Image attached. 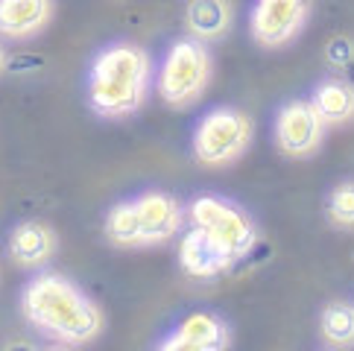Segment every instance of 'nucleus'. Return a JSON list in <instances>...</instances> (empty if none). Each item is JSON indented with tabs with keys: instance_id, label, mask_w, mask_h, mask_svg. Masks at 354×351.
Here are the masks:
<instances>
[{
	"instance_id": "nucleus-1",
	"label": "nucleus",
	"mask_w": 354,
	"mask_h": 351,
	"mask_svg": "<svg viewBox=\"0 0 354 351\" xmlns=\"http://www.w3.org/2000/svg\"><path fill=\"white\" fill-rule=\"evenodd\" d=\"M21 310L41 336L59 345H88L103 334V310L77 281L41 272L24 287Z\"/></svg>"
},
{
	"instance_id": "nucleus-2",
	"label": "nucleus",
	"mask_w": 354,
	"mask_h": 351,
	"mask_svg": "<svg viewBox=\"0 0 354 351\" xmlns=\"http://www.w3.org/2000/svg\"><path fill=\"white\" fill-rule=\"evenodd\" d=\"M149 88H153V59L132 41L103 47L88 73V99L106 120L138 115L149 97Z\"/></svg>"
},
{
	"instance_id": "nucleus-3",
	"label": "nucleus",
	"mask_w": 354,
	"mask_h": 351,
	"mask_svg": "<svg viewBox=\"0 0 354 351\" xmlns=\"http://www.w3.org/2000/svg\"><path fill=\"white\" fill-rule=\"evenodd\" d=\"M211 73H214V59L208 44L187 35V39H179L167 50L156 85L167 106L187 108L202 99L211 82Z\"/></svg>"
},
{
	"instance_id": "nucleus-4",
	"label": "nucleus",
	"mask_w": 354,
	"mask_h": 351,
	"mask_svg": "<svg viewBox=\"0 0 354 351\" xmlns=\"http://www.w3.org/2000/svg\"><path fill=\"white\" fill-rule=\"evenodd\" d=\"M191 225H196L199 231H205L214 243H217L225 258L232 263L243 260L252 249L258 246V225L240 205H234L232 199L223 196H196L191 208Z\"/></svg>"
},
{
	"instance_id": "nucleus-5",
	"label": "nucleus",
	"mask_w": 354,
	"mask_h": 351,
	"mask_svg": "<svg viewBox=\"0 0 354 351\" xmlns=\"http://www.w3.org/2000/svg\"><path fill=\"white\" fill-rule=\"evenodd\" d=\"M255 126L246 111L220 106L202 115L194 129V158L205 167H229L249 149Z\"/></svg>"
},
{
	"instance_id": "nucleus-6",
	"label": "nucleus",
	"mask_w": 354,
	"mask_h": 351,
	"mask_svg": "<svg viewBox=\"0 0 354 351\" xmlns=\"http://www.w3.org/2000/svg\"><path fill=\"white\" fill-rule=\"evenodd\" d=\"M275 144L290 158H308L322 146L328 120L313 99H290L275 117Z\"/></svg>"
},
{
	"instance_id": "nucleus-7",
	"label": "nucleus",
	"mask_w": 354,
	"mask_h": 351,
	"mask_svg": "<svg viewBox=\"0 0 354 351\" xmlns=\"http://www.w3.org/2000/svg\"><path fill=\"white\" fill-rule=\"evenodd\" d=\"M310 18V0H255L249 15L252 39L267 50L287 47L305 30Z\"/></svg>"
},
{
	"instance_id": "nucleus-8",
	"label": "nucleus",
	"mask_w": 354,
	"mask_h": 351,
	"mask_svg": "<svg viewBox=\"0 0 354 351\" xmlns=\"http://www.w3.org/2000/svg\"><path fill=\"white\" fill-rule=\"evenodd\" d=\"M232 345V331L217 313L196 310L176 325V331L164 340L161 351H225Z\"/></svg>"
},
{
	"instance_id": "nucleus-9",
	"label": "nucleus",
	"mask_w": 354,
	"mask_h": 351,
	"mask_svg": "<svg viewBox=\"0 0 354 351\" xmlns=\"http://www.w3.org/2000/svg\"><path fill=\"white\" fill-rule=\"evenodd\" d=\"M132 205H135L138 222H141L147 246L167 243L182 231L185 211H182L176 196L164 193V191H144V193H138L132 199Z\"/></svg>"
},
{
	"instance_id": "nucleus-10",
	"label": "nucleus",
	"mask_w": 354,
	"mask_h": 351,
	"mask_svg": "<svg viewBox=\"0 0 354 351\" xmlns=\"http://www.w3.org/2000/svg\"><path fill=\"white\" fill-rule=\"evenodd\" d=\"M6 249H9V258L15 260L18 267L39 269L56 255V231L41 220L18 222L15 229L9 231Z\"/></svg>"
},
{
	"instance_id": "nucleus-11",
	"label": "nucleus",
	"mask_w": 354,
	"mask_h": 351,
	"mask_svg": "<svg viewBox=\"0 0 354 351\" xmlns=\"http://www.w3.org/2000/svg\"><path fill=\"white\" fill-rule=\"evenodd\" d=\"M53 18V0H0V35L24 41L39 35Z\"/></svg>"
},
{
	"instance_id": "nucleus-12",
	"label": "nucleus",
	"mask_w": 354,
	"mask_h": 351,
	"mask_svg": "<svg viewBox=\"0 0 354 351\" xmlns=\"http://www.w3.org/2000/svg\"><path fill=\"white\" fill-rule=\"evenodd\" d=\"M179 263L191 278H217L225 269H232L234 263L225 258V252L211 240L205 231H199L191 225V231L182 237L179 243Z\"/></svg>"
},
{
	"instance_id": "nucleus-13",
	"label": "nucleus",
	"mask_w": 354,
	"mask_h": 351,
	"mask_svg": "<svg viewBox=\"0 0 354 351\" xmlns=\"http://www.w3.org/2000/svg\"><path fill=\"white\" fill-rule=\"evenodd\" d=\"M234 23V6L232 0H191L185 6V27L187 35L199 41H217Z\"/></svg>"
},
{
	"instance_id": "nucleus-14",
	"label": "nucleus",
	"mask_w": 354,
	"mask_h": 351,
	"mask_svg": "<svg viewBox=\"0 0 354 351\" xmlns=\"http://www.w3.org/2000/svg\"><path fill=\"white\" fill-rule=\"evenodd\" d=\"M310 99L322 111L328 126H346L354 120V82L331 77L313 88Z\"/></svg>"
},
{
	"instance_id": "nucleus-15",
	"label": "nucleus",
	"mask_w": 354,
	"mask_h": 351,
	"mask_svg": "<svg viewBox=\"0 0 354 351\" xmlns=\"http://www.w3.org/2000/svg\"><path fill=\"white\" fill-rule=\"evenodd\" d=\"M103 229H106L109 240L115 243V246H120V249H144V246H147L132 199H126V202H118L115 208L109 211Z\"/></svg>"
},
{
	"instance_id": "nucleus-16",
	"label": "nucleus",
	"mask_w": 354,
	"mask_h": 351,
	"mask_svg": "<svg viewBox=\"0 0 354 351\" xmlns=\"http://www.w3.org/2000/svg\"><path fill=\"white\" fill-rule=\"evenodd\" d=\"M319 334L325 345L351 348L354 345V305L351 302L325 305L319 313Z\"/></svg>"
},
{
	"instance_id": "nucleus-17",
	"label": "nucleus",
	"mask_w": 354,
	"mask_h": 351,
	"mask_svg": "<svg viewBox=\"0 0 354 351\" xmlns=\"http://www.w3.org/2000/svg\"><path fill=\"white\" fill-rule=\"evenodd\" d=\"M328 222L339 231H354V182H339L325 202Z\"/></svg>"
},
{
	"instance_id": "nucleus-18",
	"label": "nucleus",
	"mask_w": 354,
	"mask_h": 351,
	"mask_svg": "<svg viewBox=\"0 0 354 351\" xmlns=\"http://www.w3.org/2000/svg\"><path fill=\"white\" fill-rule=\"evenodd\" d=\"M3 65H6V50L0 47V70H3Z\"/></svg>"
}]
</instances>
